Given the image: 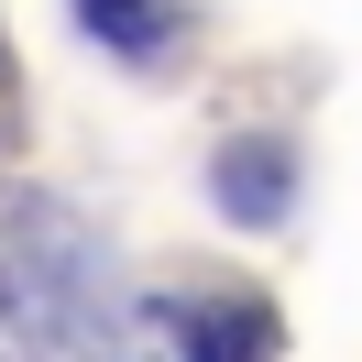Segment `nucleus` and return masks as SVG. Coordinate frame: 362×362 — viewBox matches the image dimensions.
<instances>
[{
	"instance_id": "f257e3e1",
	"label": "nucleus",
	"mask_w": 362,
	"mask_h": 362,
	"mask_svg": "<svg viewBox=\"0 0 362 362\" xmlns=\"http://www.w3.org/2000/svg\"><path fill=\"white\" fill-rule=\"evenodd\" d=\"M198 362H264V318L252 308H209L198 318Z\"/></svg>"
},
{
	"instance_id": "f03ea898",
	"label": "nucleus",
	"mask_w": 362,
	"mask_h": 362,
	"mask_svg": "<svg viewBox=\"0 0 362 362\" xmlns=\"http://www.w3.org/2000/svg\"><path fill=\"white\" fill-rule=\"evenodd\" d=\"M77 11H88L110 45H132V55H154V45H165V11H154V0H77Z\"/></svg>"
}]
</instances>
